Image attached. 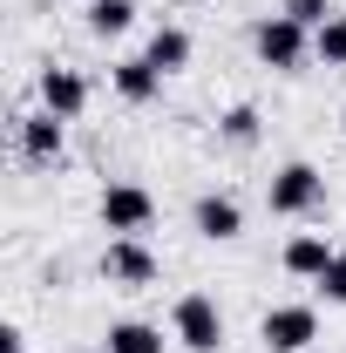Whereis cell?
Listing matches in <instances>:
<instances>
[{
	"instance_id": "4",
	"label": "cell",
	"mask_w": 346,
	"mask_h": 353,
	"mask_svg": "<svg viewBox=\"0 0 346 353\" xmlns=\"http://www.w3.org/2000/svg\"><path fill=\"white\" fill-rule=\"evenodd\" d=\"M95 218H102V231H116V238H143L156 224V197L143 183H109L102 204H95Z\"/></svg>"
},
{
	"instance_id": "2",
	"label": "cell",
	"mask_w": 346,
	"mask_h": 353,
	"mask_svg": "<svg viewBox=\"0 0 346 353\" xmlns=\"http://www.w3.org/2000/svg\"><path fill=\"white\" fill-rule=\"evenodd\" d=\"M170 340L183 353H217L224 347V312H217L211 292H183L170 306Z\"/></svg>"
},
{
	"instance_id": "16",
	"label": "cell",
	"mask_w": 346,
	"mask_h": 353,
	"mask_svg": "<svg viewBox=\"0 0 346 353\" xmlns=\"http://www.w3.org/2000/svg\"><path fill=\"white\" fill-rule=\"evenodd\" d=\"M312 54H319L326 68H346V14H333V21L312 34Z\"/></svg>"
},
{
	"instance_id": "17",
	"label": "cell",
	"mask_w": 346,
	"mask_h": 353,
	"mask_svg": "<svg viewBox=\"0 0 346 353\" xmlns=\"http://www.w3.org/2000/svg\"><path fill=\"white\" fill-rule=\"evenodd\" d=\"M278 14H292L299 28H312V34H319V28H326L340 7H333V0H278Z\"/></svg>"
},
{
	"instance_id": "21",
	"label": "cell",
	"mask_w": 346,
	"mask_h": 353,
	"mask_svg": "<svg viewBox=\"0 0 346 353\" xmlns=\"http://www.w3.org/2000/svg\"><path fill=\"white\" fill-rule=\"evenodd\" d=\"M82 7H88V0H82Z\"/></svg>"
},
{
	"instance_id": "3",
	"label": "cell",
	"mask_w": 346,
	"mask_h": 353,
	"mask_svg": "<svg viewBox=\"0 0 346 353\" xmlns=\"http://www.w3.org/2000/svg\"><path fill=\"white\" fill-rule=\"evenodd\" d=\"M265 204H272V218H312L319 204H326V176L312 170V163H278L272 170V190H265Z\"/></svg>"
},
{
	"instance_id": "20",
	"label": "cell",
	"mask_w": 346,
	"mask_h": 353,
	"mask_svg": "<svg viewBox=\"0 0 346 353\" xmlns=\"http://www.w3.org/2000/svg\"><path fill=\"white\" fill-rule=\"evenodd\" d=\"M340 136H346V116H340Z\"/></svg>"
},
{
	"instance_id": "14",
	"label": "cell",
	"mask_w": 346,
	"mask_h": 353,
	"mask_svg": "<svg viewBox=\"0 0 346 353\" xmlns=\"http://www.w3.org/2000/svg\"><path fill=\"white\" fill-rule=\"evenodd\" d=\"M82 21H88L95 41H116V34H130V28H136V0H88Z\"/></svg>"
},
{
	"instance_id": "8",
	"label": "cell",
	"mask_w": 346,
	"mask_h": 353,
	"mask_svg": "<svg viewBox=\"0 0 346 353\" xmlns=\"http://www.w3.org/2000/svg\"><path fill=\"white\" fill-rule=\"evenodd\" d=\"M190 231L211 238V245H231V238L245 231V204H238L231 190H204V197L190 204Z\"/></svg>"
},
{
	"instance_id": "10",
	"label": "cell",
	"mask_w": 346,
	"mask_h": 353,
	"mask_svg": "<svg viewBox=\"0 0 346 353\" xmlns=\"http://www.w3.org/2000/svg\"><path fill=\"white\" fill-rule=\"evenodd\" d=\"M109 88H116L123 102L143 109V102H156V95H163V68H156L150 54H130V61H116V68H109Z\"/></svg>"
},
{
	"instance_id": "11",
	"label": "cell",
	"mask_w": 346,
	"mask_h": 353,
	"mask_svg": "<svg viewBox=\"0 0 346 353\" xmlns=\"http://www.w3.org/2000/svg\"><path fill=\"white\" fill-rule=\"evenodd\" d=\"M333 259H340V252H333V238H326V231H292V238H285V252H278V265H285L292 279H319Z\"/></svg>"
},
{
	"instance_id": "7",
	"label": "cell",
	"mask_w": 346,
	"mask_h": 353,
	"mask_svg": "<svg viewBox=\"0 0 346 353\" xmlns=\"http://www.w3.org/2000/svg\"><path fill=\"white\" fill-rule=\"evenodd\" d=\"M258 340H265V353H305L319 340V312L312 306H272L258 319Z\"/></svg>"
},
{
	"instance_id": "9",
	"label": "cell",
	"mask_w": 346,
	"mask_h": 353,
	"mask_svg": "<svg viewBox=\"0 0 346 353\" xmlns=\"http://www.w3.org/2000/svg\"><path fill=\"white\" fill-rule=\"evenodd\" d=\"M34 95H41V109H54L61 123H75V116L88 109V75H82V68H54V61H48L41 82H34Z\"/></svg>"
},
{
	"instance_id": "5",
	"label": "cell",
	"mask_w": 346,
	"mask_h": 353,
	"mask_svg": "<svg viewBox=\"0 0 346 353\" xmlns=\"http://www.w3.org/2000/svg\"><path fill=\"white\" fill-rule=\"evenodd\" d=\"M14 136H21V157H28L34 170H54V163L68 157V123H61L54 109H21V116H14Z\"/></svg>"
},
{
	"instance_id": "19",
	"label": "cell",
	"mask_w": 346,
	"mask_h": 353,
	"mask_svg": "<svg viewBox=\"0 0 346 353\" xmlns=\"http://www.w3.org/2000/svg\"><path fill=\"white\" fill-rule=\"evenodd\" d=\"M0 353H28V333H21V326H14V319H7V326H0Z\"/></svg>"
},
{
	"instance_id": "12",
	"label": "cell",
	"mask_w": 346,
	"mask_h": 353,
	"mask_svg": "<svg viewBox=\"0 0 346 353\" xmlns=\"http://www.w3.org/2000/svg\"><path fill=\"white\" fill-rule=\"evenodd\" d=\"M163 75H176V68H190V54H197V41H190V28H176V21H163L156 34H150V48H143Z\"/></svg>"
},
{
	"instance_id": "15",
	"label": "cell",
	"mask_w": 346,
	"mask_h": 353,
	"mask_svg": "<svg viewBox=\"0 0 346 353\" xmlns=\"http://www.w3.org/2000/svg\"><path fill=\"white\" fill-rule=\"evenodd\" d=\"M258 130H265V116L252 109V102H231V109L217 116V136H224L231 150H252V143H258Z\"/></svg>"
},
{
	"instance_id": "13",
	"label": "cell",
	"mask_w": 346,
	"mask_h": 353,
	"mask_svg": "<svg viewBox=\"0 0 346 353\" xmlns=\"http://www.w3.org/2000/svg\"><path fill=\"white\" fill-rule=\"evenodd\" d=\"M102 353H163V326H150V319H116V326L102 333Z\"/></svg>"
},
{
	"instance_id": "6",
	"label": "cell",
	"mask_w": 346,
	"mask_h": 353,
	"mask_svg": "<svg viewBox=\"0 0 346 353\" xmlns=\"http://www.w3.org/2000/svg\"><path fill=\"white\" fill-rule=\"evenodd\" d=\"M156 252L143 245V238H109V252H102V279L109 285H123V292H143V285H156Z\"/></svg>"
},
{
	"instance_id": "18",
	"label": "cell",
	"mask_w": 346,
	"mask_h": 353,
	"mask_svg": "<svg viewBox=\"0 0 346 353\" xmlns=\"http://www.w3.org/2000/svg\"><path fill=\"white\" fill-rule=\"evenodd\" d=\"M312 285H319V299H326V306H346V252L326 265V272H319Z\"/></svg>"
},
{
	"instance_id": "1",
	"label": "cell",
	"mask_w": 346,
	"mask_h": 353,
	"mask_svg": "<svg viewBox=\"0 0 346 353\" xmlns=\"http://www.w3.org/2000/svg\"><path fill=\"white\" fill-rule=\"evenodd\" d=\"M252 48H258L265 68H278V75H299L305 54H312V28H299L292 14H265L258 28H252Z\"/></svg>"
}]
</instances>
